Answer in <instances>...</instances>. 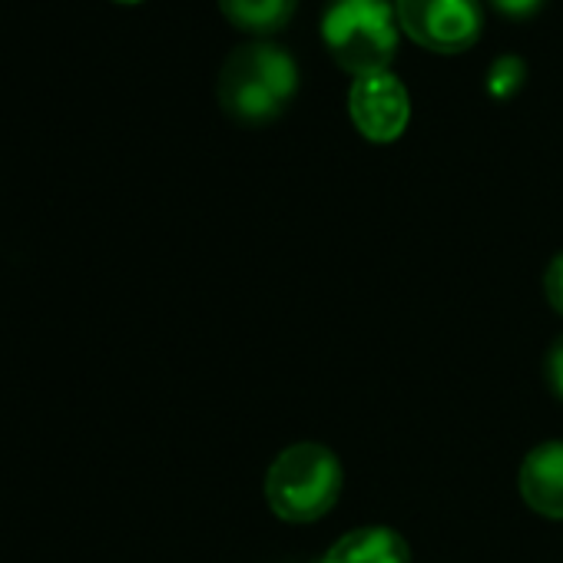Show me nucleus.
<instances>
[{"label":"nucleus","instance_id":"obj_1","mask_svg":"<svg viewBox=\"0 0 563 563\" xmlns=\"http://www.w3.org/2000/svg\"><path fill=\"white\" fill-rule=\"evenodd\" d=\"M296 93H299L296 60L268 41H252L235 47L225 57L216 84L222 113L239 126H265L278 120L289 110Z\"/></svg>","mask_w":563,"mask_h":563},{"label":"nucleus","instance_id":"obj_2","mask_svg":"<svg viewBox=\"0 0 563 563\" xmlns=\"http://www.w3.org/2000/svg\"><path fill=\"white\" fill-rule=\"evenodd\" d=\"M345 471L332 448L316 441L289 444L265 471V500L275 517L289 523H312L325 517L342 497Z\"/></svg>","mask_w":563,"mask_h":563},{"label":"nucleus","instance_id":"obj_3","mask_svg":"<svg viewBox=\"0 0 563 563\" xmlns=\"http://www.w3.org/2000/svg\"><path fill=\"white\" fill-rule=\"evenodd\" d=\"M322 41L355 80L388 74L398 54V14L388 0H329Z\"/></svg>","mask_w":563,"mask_h":563},{"label":"nucleus","instance_id":"obj_4","mask_svg":"<svg viewBox=\"0 0 563 563\" xmlns=\"http://www.w3.org/2000/svg\"><path fill=\"white\" fill-rule=\"evenodd\" d=\"M401 31L424 51L461 54L481 37L484 18L477 0H395Z\"/></svg>","mask_w":563,"mask_h":563},{"label":"nucleus","instance_id":"obj_5","mask_svg":"<svg viewBox=\"0 0 563 563\" xmlns=\"http://www.w3.org/2000/svg\"><path fill=\"white\" fill-rule=\"evenodd\" d=\"M349 113L365 140L391 143L405 133L411 120V100L405 84L391 74L358 77L349 93Z\"/></svg>","mask_w":563,"mask_h":563},{"label":"nucleus","instance_id":"obj_6","mask_svg":"<svg viewBox=\"0 0 563 563\" xmlns=\"http://www.w3.org/2000/svg\"><path fill=\"white\" fill-rule=\"evenodd\" d=\"M520 497L523 504L550 520H563V441L537 444L520 464Z\"/></svg>","mask_w":563,"mask_h":563},{"label":"nucleus","instance_id":"obj_7","mask_svg":"<svg viewBox=\"0 0 563 563\" xmlns=\"http://www.w3.org/2000/svg\"><path fill=\"white\" fill-rule=\"evenodd\" d=\"M322 563H411V550L391 527H358L335 540Z\"/></svg>","mask_w":563,"mask_h":563},{"label":"nucleus","instance_id":"obj_8","mask_svg":"<svg viewBox=\"0 0 563 563\" xmlns=\"http://www.w3.org/2000/svg\"><path fill=\"white\" fill-rule=\"evenodd\" d=\"M296 4L299 0H219V8L229 18V24L239 31H249V34L282 31L292 21Z\"/></svg>","mask_w":563,"mask_h":563},{"label":"nucleus","instance_id":"obj_9","mask_svg":"<svg viewBox=\"0 0 563 563\" xmlns=\"http://www.w3.org/2000/svg\"><path fill=\"white\" fill-rule=\"evenodd\" d=\"M520 80H523V64H520L517 57H500V60L490 67L487 90H490L497 100H507V97H514V93H517Z\"/></svg>","mask_w":563,"mask_h":563},{"label":"nucleus","instance_id":"obj_10","mask_svg":"<svg viewBox=\"0 0 563 563\" xmlns=\"http://www.w3.org/2000/svg\"><path fill=\"white\" fill-rule=\"evenodd\" d=\"M543 292H547V302L550 309L563 319V252L550 258L547 265V275H543Z\"/></svg>","mask_w":563,"mask_h":563},{"label":"nucleus","instance_id":"obj_11","mask_svg":"<svg viewBox=\"0 0 563 563\" xmlns=\"http://www.w3.org/2000/svg\"><path fill=\"white\" fill-rule=\"evenodd\" d=\"M547 382H550L553 395L563 401V335L550 345V355H547Z\"/></svg>","mask_w":563,"mask_h":563},{"label":"nucleus","instance_id":"obj_12","mask_svg":"<svg viewBox=\"0 0 563 563\" xmlns=\"http://www.w3.org/2000/svg\"><path fill=\"white\" fill-rule=\"evenodd\" d=\"M490 4L500 14H507L514 21H523V18H530V14H537L543 8V0H490Z\"/></svg>","mask_w":563,"mask_h":563},{"label":"nucleus","instance_id":"obj_13","mask_svg":"<svg viewBox=\"0 0 563 563\" xmlns=\"http://www.w3.org/2000/svg\"><path fill=\"white\" fill-rule=\"evenodd\" d=\"M120 4H140V0H120Z\"/></svg>","mask_w":563,"mask_h":563}]
</instances>
